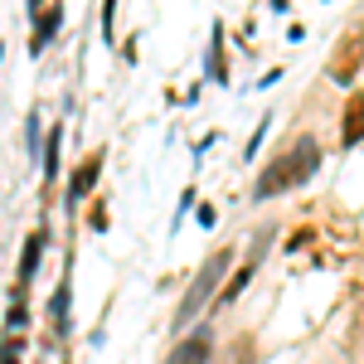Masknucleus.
Returning a JSON list of instances; mask_svg holds the SVG:
<instances>
[{
	"mask_svg": "<svg viewBox=\"0 0 364 364\" xmlns=\"http://www.w3.org/2000/svg\"><path fill=\"white\" fill-rule=\"evenodd\" d=\"M267 127H272V117L257 122V132H252V141H248V156H257V146H262V136H267Z\"/></svg>",
	"mask_w": 364,
	"mask_h": 364,
	"instance_id": "14",
	"label": "nucleus"
},
{
	"mask_svg": "<svg viewBox=\"0 0 364 364\" xmlns=\"http://www.w3.org/2000/svg\"><path fill=\"white\" fill-rule=\"evenodd\" d=\"M58 141H63V127L49 132V146H44V180H54V170H58Z\"/></svg>",
	"mask_w": 364,
	"mask_h": 364,
	"instance_id": "12",
	"label": "nucleus"
},
{
	"mask_svg": "<svg viewBox=\"0 0 364 364\" xmlns=\"http://www.w3.org/2000/svg\"><path fill=\"white\" fill-rule=\"evenodd\" d=\"M321 170V141L316 136H296L287 151H282L272 166L257 175V185H252V199H272V195H287V190H296V185H306L311 175Z\"/></svg>",
	"mask_w": 364,
	"mask_h": 364,
	"instance_id": "1",
	"label": "nucleus"
},
{
	"mask_svg": "<svg viewBox=\"0 0 364 364\" xmlns=\"http://www.w3.org/2000/svg\"><path fill=\"white\" fill-rule=\"evenodd\" d=\"M209 78L228 83V63H224V25H214V44H209Z\"/></svg>",
	"mask_w": 364,
	"mask_h": 364,
	"instance_id": "10",
	"label": "nucleus"
},
{
	"mask_svg": "<svg viewBox=\"0 0 364 364\" xmlns=\"http://www.w3.org/2000/svg\"><path fill=\"white\" fill-rule=\"evenodd\" d=\"M267 238H272V228H262L257 238H252V252H248V262L233 272V277L224 282V291H219V301H238V291L252 282V272H257V262H262V252H267Z\"/></svg>",
	"mask_w": 364,
	"mask_h": 364,
	"instance_id": "4",
	"label": "nucleus"
},
{
	"mask_svg": "<svg viewBox=\"0 0 364 364\" xmlns=\"http://www.w3.org/2000/svg\"><path fill=\"white\" fill-rule=\"evenodd\" d=\"M364 141V92H350L345 97V112H340V146L355 151Z\"/></svg>",
	"mask_w": 364,
	"mask_h": 364,
	"instance_id": "5",
	"label": "nucleus"
},
{
	"mask_svg": "<svg viewBox=\"0 0 364 364\" xmlns=\"http://www.w3.org/2000/svg\"><path fill=\"white\" fill-rule=\"evenodd\" d=\"M68 277L58 282V291H54V301H49V321H54V331H68Z\"/></svg>",
	"mask_w": 364,
	"mask_h": 364,
	"instance_id": "11",
	"label": "nucleus"
},
{
	"mask_svg": "<svg viewBox=\"0 0 364 364\" xmlns=\"http://www.w3.org/2000/svg\"><path fill=\"white\" fill-rule=\"evenodd\" d=\"M102 161H107V151H92L83 166L73 170V180H68V204H78V199H83L87 190L97 185V175H102Z\"/></svg>",
	"mask_w": 364,
	"mask_h": 364,
	"instance_id": "7",
	"label": "nucleus"
},
{
	"mask_svg": "<svg viewBox=\"0 0 364 364\" xmlns=\"http://www.w3.org/2000/svg\"><path fill=\"white\" fill-rule=\"evenodd\" d=\"M29 20H34V44H29V49L39 54V49L58 34V25H63V5H49L44 15H39V5H29Z\"/></svg>",
	"mask_w": 364,
	"mask_h": 364,
	"instance_id": "8",
	"label": "nucleus"
},
{
	"mask_svg": "<svg viewBox=\"0 0 364 364\" xmlns=\"http://www.w3.org/2000/svg\"><path fill=\"white\" fill-rule=\"evenodd\" d=\"M350 301H355V326L364 331V282H355V291H350Z\"/></svg>",
	"mask_w": 364,
	"mask_h": 364,
	"instance_id": "13",
	"label": "nucleus"
},
{
	"mask_svg": "<svg viewBox=\"0 0 364 364\" xmlns=\"http://www.w3.org/2000/svg\"><path fill=\"white\" fill-rule=\"evenodd\" d=\"M360 68H364V25H350L340 34L336 54H331V78L336 83H355Z\"/></svg>",
	"mask_w": 364,
	"mask_h": 364,
	"instance_id": "3",
	"label": "nucleus"
},
{
	"mask_svg": "<svg viewBox=\"0 0 364 364\" xmlns=\"http://www.w3.org/2000/svg\"><path fill=\"white\" fill-rule=\"evenodd\" d=\"M209 355H214V336L209 331H195V336H185L170 350L166 364H209Z\"/></svg>",
	"mask_w": 364,
	"mask_h": 364,
	"instance_id": "6",
	"label": "nucleus"
},
{
	"mask_svg": "<svg viewBox=\"0 0 364 364\" xmlns=\"http://www.w3.org/2000/svg\"><path fill=\"white\" fill-rule=\"evenodd\" d=\"M25 141H29V151L39 146V112H29V127H25Z\"/></svg>",
	"mask_w": 364,
	"mask_h": 364,
	"instance_id": "15",
	"label": "nucleus"
},
{
	"mask_svg": "<svg viewBox=\"0 0 364 364\" xmlns=\"http://www.w3.org/2000/svg\"><path fill=\"white\" fill-rule=\"evenodd\" d=\"M44 238H49V233H44V228H34V233H29L25 238V252H20V287H25L29 277H34V267H39V252H44Z\"/></svg>",
	"mask_w": 364,
	"mask_h": 364,
	"instance_id": "9",
	"label": "nucleus"
},
{
	"mask_svg": "<svg viewBox=\"0 0 364 364\" xmlns=\"http://www.w3.org/2000/svg\"><path fill=\"white\" fill-rule=\"evenodd\" d=\"M228 262H233V252L228 248H219L204 267H199V277L190 282V291L180 296V306H175V316H170V326H190L199 311L209 306L214 296H219V282H224V272H228Z\"/></svg>",
	"mask_w": 364,
	"mask_h": 364,
	"instance_id": "2",
	"label": "nucleus"
}]
</instances>
